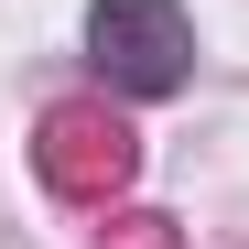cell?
I'll return each mask as SVG.
<instances>
[{"mask_svg":"<svg viewBox=\"0 0 249 249\" xmlns=\"http://www.w3.org/2000/svg\"><path fill=\"white\" fill-rule=\"evenodd\" d=\"M87 65L108 98H184L195 87V11L184 0H87Z\"/></svg>","mask_w":249,"mask_h":249,"instance_id":"cell-1","label":"cell"}]
</instances>
